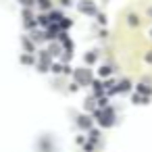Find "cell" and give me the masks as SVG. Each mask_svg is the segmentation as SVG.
I'll list each match as a JSON object with an SVG mask.
<instances>
[{"mask_svg": "<svg viewBox=\"0 0 152 152\" xmlns=\"http://www.w3.org/2000/svg\"><path fill=\"white\" fill-rule=\"evenodd\" d=\"M50 69H52V71H54V73H61V71H63V67H61V65H52V67H50Z\"/></svg>", "mask_w": 152, "mask_h": 152, "instance_id": "cell-12", "label": "cell"}, {"mask_svg": "<svg viewBox=\"0 0 152 152\" xmlns=\"http://www.w3.org/2000/svg\"><path fill=\"white\" fill-rule=\"evenodd\" d=\"M90 79H92V75H90L88 69H77L75 71V81L77 83H90Z\"/></svg>", "mask_w": 152, "mask_h": 152, "instance_id": "cell-2", "label": "cell"}, {"mask_svg": "<svg viewBox=\"0 0 152 152\" xmlns=\"http://www.w3.org/2000/svg\"><path fill=\"white\" fill-rule=\"evenodd\" d=\"M96 115L100 117L98 121H100V125H102V127H110V125L115 123V113H113L110 108H106V110H98Z\"/></svg>", "mask_w": 152, "mask_h": 152, "instance_id": "cell-1", "label": "cell"}, {"mask_svg": "<svg viewBox=\"0 0 152 152\" xmlns=\"http://www.w3.org/2000/svg\"><path fill=\"white\" fill-rule=\"evenodd\" d=\"M108 73H110V69H108V67H100V75H102V77H106Z\"/></svg>", "mask_w": 152, "mask_h": 152, "instance_id": "cell-8", "label": "cell"}, {"mask_svg": "<svg viewBox=\"0 0 152 152\" xmlns=\"http://www.w3.org/2000/svg\"><path fill=\"white\" fill-rule=\"evenodd\" d=\"M146 61H148V63H152V52H148V54H146Z\"/></svg>", "mask_w": 152, "mask_h": 152, "instance_id": "cell-13", "label": "cell"}, {"mask_svg": "<svg viewBox=\"0 0 152 152\" xmlns=\"http://www.w3.org/2000/svg\"><path fill=\"white\" fill-rule=\"evenodd\" d=\"M150 34H152V31H150Z\"/></svg>", "mask_w": 152, "mask_h": 152, "instance_id": "cell-15", "label": "cell"}, {"mask_svg": "<svg viewBox=\"0 0 152 152\" xmlns=\"http://www.w3.org/2000/svg\"><path fill=\"white\" fill-rule=\"evenodd\" d=\"M96 61V54H86V63H94Z\"/></svg>", "mask_w": 152, "mask_h": 152, "instance_id": "cell-10", "label": "cell"}, {"mask_svg": "<svg viewBox=\"0 0 152 152\" xmlns=\"http://www.w3.org/2000/svg\"><path fill=\"white\" fill-rule=\"evenodd\" d=\"M58 23H61V27H63V29H67V27L71 25V21H69V19H65V17H63V19L58 21Z\"/></svg>", "mask_w": 152, "mask_h": 152, "instance_id": "cell-7", "label": "cell"}, {"mask_svg": "<svg viewBox=\"0 0 152 152\" xmlns=\"http://www.w3.org/2000/svg\"><path fill=\"white\" fill-rule=\"evenodd\" d=\"M129 90H131V83H129L127 79H125V81H121V83L117 86V92H129Z\"/></svg>", "mask_w": 152, "mask_h": 152, "instance_id": "cell-4", "label": "cell"}, {"mask_svg": "<svg viewBox=\"0 0 152 152\" xmlns=\"http://www.w3.org/2000/svg\"><path fill=\"white\" fill-rule=\"evenodd\" d=\"M79 11L81 13H88V15H94L96 13V9H94V4L90 2V0H83V2L79 4Z\"/></svg>", "mask_w": 152, "mask_h": 152, "instance_id": "cell-3", "label": "cell"}, {"mask_svg": "<svg viewBox=\"0 0 152 152\" xmlns=\"http://www.w3.org/2000/svg\"><path fill=\"white\" fill-rule=\"evenodd\" d=\"M23 44H25V48H27V50H34V46H31V42H29L27 38H23Z\"/></svg>", "mask_w": 152, "mask_h": 152, "instance_id": "cell-9", "label": "cell"}, {"mask_svg": "<svg viewBox=\"0 0 152 152\" xmlns=\"http://www.w3.org/2000/svg\"><path fill=\"white\" fill-rule=\"evenodd\" d=\"M148 13H150V15H152V9H150V11H148Z\"/></svg>", "mask_w": 152, "mask_h": 152, "instance_id": "cell-14", "label": "cell"}, {"mask_svg": "<svg viewBox=\"0 0 152 152\" xmlns=\"http://www.w3.org/2000/svg\"><path fill=\"white\" fill-rule=\"evenodd\" d=\"M38 2H40V9H50V0H38Z\"/></svg>", "mask_w": 152, "mask_h": 152, "instance_id": "cell-6", "label": "cell"}, {"mask_svg": "<svg viewBox=\"0 0 152 152\" xmlns=\"http://www.w3.org/2000/svg\"><path fill=\"white\" fill-rule=\"evenodd\" d=\"M77 123H79V127L88 129V127L92 125V119H90V117H79V121H77Z\"/></svg>", "mask_w": 152, "mask_h": 152, "instance_id": "cell-5", "label": "cell"}, {"mask_svg": "<svg viewBox=\"0 0 152 152\" xmlns=\"http://www.w3.org/2000/svg\"><path fill=\"white\" fill-rule=\"evenodd\" d=\"M137 90H140V92H144V94H150V92H152V90H150V88H146V86H137Z\"/></svg>", "mask_w": 152, "mask_h": 152, "instance_id": "cell-11", "label": "cell"}]
</instances>
